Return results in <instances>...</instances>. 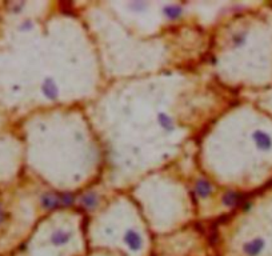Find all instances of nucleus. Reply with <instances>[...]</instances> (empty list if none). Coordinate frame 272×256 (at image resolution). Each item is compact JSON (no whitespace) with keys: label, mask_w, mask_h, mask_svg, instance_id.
<instances>
[{"label":"nucleus","mask_w":272,"mask_h":256,"mask_svg":"<svg viewBox=\"0 0 272 256\" xmlns=\"http://www.w3.org/2000/svg\"><path fill=\"white\" fill-rule=\"evenodd\" d=\"M123 239L124 243L128 245V248L132 251H139L143 247V239H141L140 234L135 230H127Z\"/></svg>","instance_id":"nucleus-1"},{"label":"nucleus","mask_w":272,"mask_h":256,"mask_svg":"<svg viewBox=\"0 0 272 256\" xmlns=\"http://www.w3.org/2000/svg\"><path fill=\"white\" fill-rule=\"evenodd\" d=\"M42 92L47 99L56 100L59 96V87L52 78H46L42 83Z\"/></svg>","instance_id":"nucleus-2"},{"label":"nucleus","mask_w":272,"mask_h":256,"mask_svg":"<svg viewBox=\"0 0 272 256\" xmlns=\"http://www.w3.org/2000/svg\"><path fill=\"white\" fill-rule=\"evenodd\" d=\"M252 138H254V142L256 144L259 149H262V151H268V149L272 148V138L264 131H255L252 134Z\"/></svg>","instance_id":"nucleus-3"},{"label":"nucleus","mask_w":272,"mask_h":256,"mask_svg":"<svg viewBox=\"0 0 272 256\" xmlns=\"http://www.w3.org/2000/svg\"><path fill=\"white\" fill-rule=\"evenodd\" d=\"M264 245L265 243L262 238L252 239V240H250V242H247L243 245L244 253L248 256H258L264 249Z\"/></svg>","instance_id":"nucleus-4"},{"label":"nucleus","mask_w":272,"mask_h":256,"mask_svg":"<svg viewBox=\"0 0 272 256\" xmlns=\"http://www.w3.org/2000/svg\"><path fill=\"white\" fill-rule=\"evenodd\" d=\"M71 238H72V235H71L70 231H66V230H56V231L52 232L50 240L53 245L61 247V245L67 244V243L71 240Z\"/></svg>","instance_id":"nucleus-5"},{"label":"nucleus","mask_w":272,"mask_h":256,"mask_svg":"<svg viewBox=\"0 0 272 256\" xmlns=\"http://www.w3.org/2000/svg\"><path fill=\"white\" fill-rule=\"evenodd\" d=\"M158 123H159L160 127L166 131H172L175 128V123H173V119L170 116V115L164 114V112H159L158 114Z\"/></svg>","instance_id":"nucleus-6"},{"label":"nucleus","mask_w":272,"mask_h":256,"mask_svg":"<svg viewBox=\"0 0 272 256\" xmlns=\"http://www.w3.org/2000/svg\"><path fill=\"white\" fill-rule=\"evenodd\" d=\"M212 187L207 180H199L196 183V194L202 198H207L211 194Z\"/></svg>","instance_id":"nucleus-7"},{"label":"nucleus","mask_w":272,"mask_h":256,"mask_svg":"<svg viewBox=\"0 0 272 256\" xmlns=\"http://www.w3.org/2000/svg\"><path fill=\"white\" fill-rule=\"evenodd\" d=\"M164 15L168 19H177L182 15V7H179L176 4H170L164 8Z\"/></svg>","instance_id":"nucleus-8"},{"label":"nucleus","mask_w":272,"mask_h":256,"mask_svg":"<svg viewBox=\"0 0 272 256\" xmlns=\"http://www.w3.org/2000/svg\"><path fill=\"white\" fill-rule=\"evenodd\" d=\"M43 206L44 207H48V208H53V207L59 206V203H61V200L57 199V198H55V196L52 195H46L43 196Z\"/></svg>","instance_id":"nucleus-9"},{"label":"nucleus","mask_w":272,"mask_h":256,"mask_svg":"<svg viewBox=\"0 0 272 256\" xmlns=\"http://www.w3.org/2000/svg\"><path fill=\"white\" fill-rule=\"evenodd\" d=\"M239 200H240V196L236 195V194H228L224 198V203H226L227 206H235V204H237Z\"/></svg>","instance_id":"nucleus-10"},{"label":"nucleus","mask_w":272,"mask_h":256,"mask_svg":"<svg viewBox=\"0 0 272 256\" xmlns=\"http://www.w3.org/2000/svg\"><path fill=\"white\" fill-rule=\"evenodd\" d=\"M247 39V35L244 34V32H239V34H235L232 38V42L235 46H241L244 42Z\"/></svg>","instance_id":"nucleus-11"},{"label":"nucleus","mask_w":272,"mask_h":256,"mask_svg":"<svg viewBox=\"0 0 272 256\" xmlns=\"http://www.w3.org/2000/svg\"><path fill=\"white\" fill-rule=\"evenodd\" d=\"M84 203H85V206H88V207H92V206H95V203H96V198L94 195H88V196H85L84 198Z\"/></svg>","instance_id":"nucleus-12"},{"label":"nucleus","mask_w":272,"mask_h":256,"mask_svg":"<svg viewBox=\"0 0 272 256\" xmlns=\"http://www.w3.org/2000/svg\"><path fill=\"white\" fill-rule=\"evenodd\" d=\"M3 220H4V212H3V210L0 208V223H2Z\"/></svg>","instance_id":"nucleus-13"}]
</instances>
